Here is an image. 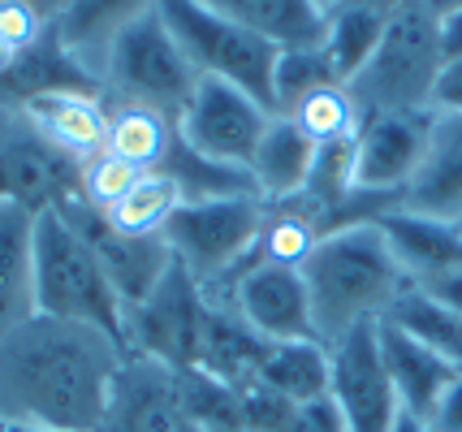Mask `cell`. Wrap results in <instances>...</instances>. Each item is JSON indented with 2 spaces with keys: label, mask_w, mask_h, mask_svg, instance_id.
Masks as SVG:
<instances>
[{
  "label": "cell",
  "mask_w": 462,
  "mask_h": 432,
  "mask_svg": "<svg viewBox=\"0 0 462 432\" xmlns=\"http://www.w3.org/2000/svg\"><path fill=\"white\" fill-rule=\"evenodd\" d=\"M125 354L104 329L31 316L0 337V419L18 428L100 432Z\"/></svg>",
  "instance_id": "1"
},
{
  "label": "cell",
  "mask_w": 462,
  "mask_h": 432,
  "mask_svg": "<svg viewBox=\"0 0 462 432\" xmlns=\"http://www.w3.org/2000/svg\"><path fill=\"white\" fill-rule=\"evenodd\" d=\"M302 281L316 311V333L324 346H333L359 325H376L411 286L402 264L384 243L376 216L324 234L320 247L307 255Z\"/></svg>",
  "instance_id": "2"
},
{
  "label": "cell",
  "mask_w": 462,
  "mask_h": 432,
  "mask_svg": "<svg viewBox=\"0 0 462 432\" xmlns=\"http://www.w3.org/2000/svg\"><path fill=\"white\" fill-rule=\"evenodd\" d=\"M35 308L40 316L104 329L125 346V303L96 247L48 207L35 216Z\"/></svg>",
  "instance_id": "3"
},
{
  "label": "cell",
  "mask_w": 462,
  "mask_h": 432,
  "mask_svg": "<svg viewBox=\"0 0 462 432\" xmlns=\"http://www.w3.org/2000/svg\"><path fill=\"white\" fill-rule=\"evenodd\" d=\"M441 65V14L428 9L423 0H406L389 18L372 61L346 87L363 113H393V108H428L432 113V87H437Z\"/></svg>",
  "instance_id": "4"
},
{
  "label": "cell",
  "mask_w": 462,
  "mask_h": 432,
  "mask_svg": "<svg viewBox=\"0 0 462 432\" xmlns=\"http://www.w3.org/2000/svg\"><path fill=\"white\" fill-rule=\"evenodd\" d=\"M96 83L104 91V104H147L178 122L199 87V74L186 61L181 43L164 26L161 5H156L108 43Z\"/></svg>",
  "instance_id": "5"
},
{
  "label": "cell",
  "mask_w": 462,
  "mask_h": 432,
  "mask_svg": "<svg viewBox=\"0 0 462 432\" xmlns=\"http://www.w3.org/2000/svg\"><path fill=\"white\" fill-rule=\"evenodd\" d=\"M263 216H268V204L260 195L195 199L178 207L164 238L173 247V260L199 281L203 294H217L251 264Z\"/></svg>",
  "instance_id": "6"
},
{
  "label": "cell",
  "mask_w": 462,
  "mask_h": 432,
  "mask_svg": "<svg viewBox=\"0 0 462 432\" xmlns=\"http://www.w3.org/2000/svg\"><path fill=\"white\" fill-rule=\"evenodd\" d=\"M161 18L173 31V40L181 43L186 61L195 65L199 78H221V83L242 87L246 96L277 117V104H273V69L282 48H273L268 40L242 31L238 22L212 14L199 0H161Z\"/></svg>",
  "instance_id": "7"
},
{
  "label": "cell",
  "mask_w": 462,
  "mask_h": 432,
  "mask_svg": "<svg viewBox=\"0 0 462 432\" xmlns=\"http://www.w3.org/2000/svg\"><path fill=\"white\" fill-rule=\"evenodd\" d=\"M268 122L273 113L242 87L221 83V78H199L186 113L178 117V139L203 161L246 173Z\"/></svg>",
  "instance_id": "8"
},
{
  "label": "cell",
  "mask_w": 462,
  "mask_h": 432,
  "mask_svg": "<svg viewBox=\"0 0 462 432\" xmlns=\"http://www.w3.org/2000/svg\"><path fill=\"white\" fill-rule=\"evenodd\" d=\"M199 325H203V286L173 260L161 286L143 299L139 308L125 311V350L147 354L164 368L186 372L199 354Z\"/></svg>",
  "instance_id": "9"
},
{
  "label": "cell",
  "mask_w": 462,
  "mask_h": 432,
  "mask_svg": "<svg viewBox=\"0 0 462 432\" xmlns=\"http://www.w3.org/2000/svg\"><path fill=\"white\" fill-rule=\"evenodd\" d=\"M328 393L342 407L346 432H393L402 402L384 368L376 325H359L328 346Z\"/></svg>",
  "instance_id": "10"
},
{
  "label": "cell",
  "mask_w": 462,
  "mask_h": 432,
  "mask_svg": "<svg viewBox=\"0 0 462 432\" xmlns=\"http://www.w3.org/2000/svg\"><path fill=\"white\" fill-rule=\"evenodd\" d=\"M79 161L57 152L18 108L0 122V204H18L40 216L79 195Z\"/></svg>",
  "instance_id": "11"
},
{
  "label": "cell",
  "mask_w": 462,
  "mask_h": 432,
  "mask_svg": "<svg viewBox=\"0 0 462 432\" xmlns=\"http://www.w3.org/2000/svg\"><path fill=\"white\" fill-rule=\"evenodd\" d=\"M238 311L263 342H320L311 294L302 281V268L277 264H246L225 290L208 294Z\"/></svg>",
  "instance_id": "12"
},
{
  "label": "cell",
  "mask_w": 462,
  "mask_h": 432,
  "mask_svg": "<svg viewBox=\"0 0 462 432\" xmlns=\"http://www.w3.org/2000/svg\"><path fill=\"white\" fill-rule=\"evenodd\" d=\"M432 122H437V113H428V108L363 113V130H359V143H355L359 147V156H355L359 195L398 204V195L415 178L423 152H428Z\"/></svg>",
  "instance_id": "13"
},
{
  "label": "cell",
  "mask_w": 462,
  "mask_h": 432,
  "mask_svg": "<svg viewBox=\"0 0 462 432\" xmlns=\"http://www.w3.org/2000/svg\"><path fill=\"white\" fill-rule=\"evenodd\" d=\"M186 407H181V372L164 368L147 354H125L108 415L100 432H186Z\"/></svg>",
  "instance_id": "14"
},
{
  "label": "cell",
  "mask_w": 462,
  "mask_h": 432,
  "mask_svg": "<svg viewBox=\"0 0 462 432\" xmlns=\"http://www.w3.org/2000/svg\"><path fill=\"white\" fill-rule=\"evenodd\" d=\"M376 337H381L384 368H389V381L398 390L402 411L428 424L432 411L441 407V398L449 393V385L462 376V368L449 363L445 354H437L432 346H423L420 337L398 329L393 320H376Z\"/></svg>",
  "instance_id": "15"
},
{
  "label": "cell",
  "mask_w": 462,
  "mask_h": 432,
  "mask_svg": "<svg viewBox=\"0 0 462 432\" xmlns=\"http://www.w3.org/2000/svg\"><path fill=\"white\" fill-rule=\"evenodd\" d=\"M393 207L420 212L432 221H462V117H441L432 122L428 134V152H423L415 178L406 182Z\"/></svg>",
  "instance_id": "16"
},
{
  "label": "cell",
  "mask_w": 462,
  "mask_h": 432,
  "mask_svg": "<svg viewBox=\"0 0 462 432\" xmlns=\"http://www.w3.org/2000/svg\"><path fill=\"white\" fill-rule=\"evenodd\" d=\"M393 260L402 264L411 286L437 281L445 272H462V229L449 221H432L406 207H384L376 216Z\"/></svg>",
  "instance_id": "17"
},
{
  "label": "cell",
  "mask_w": 462,
  "mask_h": 432,
  "mask_svg": "<svg viewBox=\"0 0 462 432\" xmlns=\"http://www.w3.org/2000/svg\"><path fill=\"white\" fill-rule=\"evenodd\" d=\"M40 96H100V83L82 69V61L60 43L57 26L43 35L31 52H22L14 69L0 78V104L22 108V104L40 100Z\"/></svg>",
  "instance_id": "18"
},
{
  "label": "cell",
  "mask_w": 462,
  "mask_h": 432,
  "mask_svg": "<svg viewBox=\"0 0 462 432\" xmlns=\"http://www.w3.org/2000/svg\"><path fill=\"white\" fill-rule=\"evenodd\" d=\"M273 342H263L260 333L242 320L238 311L221 303V299H208L203 294V325H199V354H195V368L217 376L225 385H242L260 372L263 354Z\"/></svg>",
  "instance_id": "19"
},
{
  "label": "cell",
  "mask_w": 462,
  "mask_h": 432,
  "mask_svg": "<svg viewBox=\"0 0 462 432\" xmlns=\"http://www.w3.org/2000/svg\"><path fill=\"white\" fill-rule=\"evenodd\" d=\"M35 308V212L0 204V337L26 325Z\"/></svg>",
  "instance_id": "20"
},
{
  "label": "cell",
  "mask_w": 462,
  "mask_h": 432,
  "mask_svg": "<svg viewBox=\"0 0 462 432\" xmlns=\"http://www.w3.org/2000/svg\"><path fill=\"white\" fill-rule=\"evenodd\" d=\"M48 143L69 161H91L108 143V104L100 96H40L18 108Z\"/></svg>",
  "instance_id": "21"
},
{
  "label": "cell",
  "mask_w": 462,
  "mask_h": 432,
  "mask_svg": "<svg viewBox=\"0 0 462 432\" xmlns=\"http://www.w3.org/2000/svg\"><path fill=\"white\" fill-rule=\"evenodd\" d=\"M311 161H316V143L290 117H273L246 173H251L255 195H260L263 204H285V199L302 195Z\"/></svg>",
  "instance_id": "22"
},
{
  "label": "cell",
  "mask_w": 462,
  "mask_h": 432,
  "mask_svg": "<svg viewBox=\"0 0 462 432\" xmlns=\"http://www.w3.org/2000/svg\"><path fill=\"white\" fill-rule=\"evenodd\" d=\"M212 14L238 22L242 31L268 40L273 48H316L324 35V14L311 0H199Z\"/></svg>",
  "instance_id": "23"
},
{
  "label": "cell",
  "mask_w": 462,
  "mask_h": 432,
  "mask_svg": "<svg viewBox=\"0 0 462 432\" xmlns=\"http://www.w3.org/2000/svg\"><path fill=\"white\" fill-rule=\"evenodd\" d=\"M161 0H69V9L60 14L57 35L60 43L82 61V69L96 78L108 43L117 40L130 22L152 14Z\"/></svg>",
  "instance_id": "24"
},
{
  "label": "cell",
  "mask_w": 462,
  "mask_h": 432,
  "mask_svg": "<svg viewBox=\"0 0 462 432\" xmlns=\"http://www.w3.org/2000/svg\"><path fill=\"white\" fill-rule=\"evenodd\" d=\"M328 229V216L311 199H285V204H268V216H263V229L255 238V251H251V264H277V268H302L307 255L320 247Z\"/></svg>",
  "instance_id": "25"
},
{
  "label": "cell",
  "mask_w": 462,
  "mask_h": 432,
  "mask_svg": "<svg viewBox=\"0 0 462 432\" xmlns=\"http://www.w3.org/2000/svg\"><path fill=\"white\" fill-rule=\"evenodd\" d=\"M389 18L393 14H384V9L367 5V0H342L337 9L324 14L320 48L328 57V65H333V74H337V83H350L363 65L372 61V52L381 48Z\"/></svg>",
  "instance_id": "26"
},
{
  "label": "cell",
  "mask_w": 462,
  "mask_h": 432,
  "mask_svg": "<svg viewBox=\"0 0 462 432\" xmlns=\"http://www.w3.org/2000/svg\"><path fill=\"white\" fill-rule=\"evenodd\" d=\"M173 143H178V122L169 113L147 108V104H108V143H104V152H113V156L147 173V169H164Z\"/></svg>",
  "instance_id": "27"
},
{
  "label": "cell",
  "mask_w": 462,
  "mask_h": 432,
  "mask_svg": "<svg viewBox=\"0 0 462 432\" xmlns=\"http://www.w3.org/2000/svg\"><path fill=\"white\" fill-rule=\"evenodd\" d=\"M186 204V190L169 169H147L139 182L125 190V199L117 207H108V225L117 234H134V238H152L164 234L169 221L178 216V207Z\"/></svg>",
  "instance_id": "28"
},
{
  "label": "cell",
  "mask_w": 462,
  "mask_h": 432,
  "mask_svg": "<svg viewBox=\"0 0 462 432\" xmlns=\"http://www.w3.org/2000/svg\"><path fill=\"white\" fill-rule=\"evenodd\" d=\"M255 376L302 407L328 393V346L324 342H277L268 346Z\"/></svg>",
  "instance_id": "29"
},
{
  "label": "cell",
  "mask_w": 462,
  "mask_h": 432,
  "mask_svg": "<svg viewBox=\"0 0 462 432\" xmlns=\"http://www.w3.org/2000/svg\"><path fill=\"white\" fill-rule=\"evenodd\" d=\"M384 320H393L398 329H406L411 337H420L423 346H432L437 354H445L449 363L462 368V311L437 303V299L423 294L420 286H406Z\"/></svg>",
  "instance_id": "30"
},
{
  "label": "cell",
  "mask_w": 462,
  "mask_h": 432,
  "mask_svg": "<svg viewBox=\"0 0 462 432\" xmlns=\"http://www.w3.org/2000/svg\"><path fill=\"white\" fill-rule=\"evenodd\" d=\"M285 117L299 125L316 147L359 139V130H363V108H359V100L350 96V87L346 83H333V87L311 91V96L294 104Z\"/></svg>",
  "instance_id": "31"
},
{
  "label": "cell",
  "mask_w": 462,
  "mask_h": 432,
  "mask_svg": "<svg viewBox=\"0 0 462 432\" xmlns=\"http://www.w3.org/2000/svg\"><path fill=\"white\" fill-rule=\"evenodd\" d=\"M181 407L199 432H251L238 390L199 368L181 372Z\"/></svg>",
  "instance_id": "32"
},
{
  "label": "cell",
  "mask_w": 462,
  "mask_h": 432,
  "mask_svg": "<svg viewBox=\"0 0 462 432\" xmlns=\"http://www.w3.org/2000/svg\"><path fill=\"white\" fill-rule=\"evenodd\" d=\"M337 74L324 57V48H285L277 57V69H273V104H277V117H285L299 100H307L311 91L320 87H333Z\"/></svg>",
  "instance_id": "33"
},
{
  "label": "cell",
  "mask_w": 462,
  "mask_h": 432,
  "mask_svg": "<svg viewBox=\"0 0 462 432\" xmlns=\"http://www.w3.org/2000/svg\"><path fill=\"white\" fill-rule=\"evenodd\" d=\"M143 178V169H134L130 161H121L113 152H100V156H91V161H82L79 169V195L87 207H96V212H108V207H117L125 199V190Z\"/></svg>",
  "instance_id": "34"
},
{
  "label": "cell",
  "mask_w": 462,
  "mask_h": 432,
  "mask_svg": "<svg viewBox=\"0 0 462 432\" xmlns=\"http://www.w3.org/2000/svg\"><path fill=\"white\" fill-rule=\"evenodd\" d=\"M234 390H238V398H242V411H246L251 432H285L290 419H294V411H299V402H290L285 393H277L273 385H263L260 376L242 381Z\"/></svg>",
  "instance_id": "35"
},
{
  "label": "cell",
  "mask_w": 462,
  "mask_h": 432,
  "mask_svg": "<svg viewBox=\"0 0 462 432\" xmlns=\"http://www.w3.org/2000/svg\"><path fill=\"white\" fill-rule=\"evenodd\" d=\"M48 31H52V22L43 18L40 9H31L26 0H0V40L9 43L18 57L31 52Z\"/></svg>",
  "instance_id": "36"
},
{
  "label": "cell",
  "mask_w": 462,
  "mask_h": 432,
  "mask_svg": "<svg viewBox=\"0 0 462 432\" xmlns=\"http://www.w3.org/2000/svg\"><path fill=\"white\" fill-rule=\"evenodd\" d=\"M285 432H346L342 407L333 402V393L311 398V402H302L299 411H294V419H290V428Z\"/></svg>",
  "instance_id": "37"
},
{
  "label": "cell",
  "mask_w": 462,
  "mask_h": 432,
  "mask_svg": "<svg viewBox=\"0 0 462 432\" xmlns=\"http://www.w3.org/2000/svg\"><path fill=\"white\" fill-rule=\"evenodd\" d=\"M432 113L441 117H462V61H445L432 87Z\"/></svg>",
  "instance_id": "38"
},
{
  "label": "cell",
  "mask_w": 462,
  "mask_h": 432,
  "mask_svg": "<svg viewBox=\"0 0 462 432\" xmlns=\"http://www.w3.org/2000/svg\"><path fill=\"white\" fill-rule=\"evenodd\" d=\"M432 432H462V376L449 385V393L441 398V407L432 411Z\"/></svg>",
  "instance_id": "39"
},
{
  "label": "cell",
  "mask_w": 462,
  "mask_h": 432,
  "mask_svg": "<svg viewBox=\"0 0 462 432\" xmlns=\"http://www.w3.org/2000/svg\"><path fill=\"white\" fill-rule=\"evenodd\" d=\"M441 43H445V61H462V9L441 18Z\"/></svg>",
  "instance_id": "40"
},
{
  "label": "cell",
  "mask_w": 462,
  "mask_h": 432,
  "mask_svg": "<svg viewBox=\"0 0 462 432\" xmlns=\"http://www.w3.org/2000/svg\"><path fill=\"white\" fill-rule=\"evenodd\" d=\"M26 5H31V9H40V14H43L48 22H52V26H57L60 14L69 9V0H26Z\"/></svg>",
  "instance_id": "41"
},
{
  "label": "cell",
  "mask_w": 462,
  "mask_h": 432,
  "mask_svg": "<svg viewBox=\"0 0 462 432\" xmlns=\"http://www.w3.org/2000/svg\"><path fill=\"white\" fill-rule=\"evenodd\" d=\"M393 432H432V424H423V419H415V415H398V424H393Z\"/></svg>",
  "instance_id": "42"
},
{
  "label": "cell",
  "mask_w": 462,
  "mask_h": 432,
  "mask_svg": "<svg viewBox=\"0 0 462 432\" xmlns=\"http://www.w3.org/2000/svg\"><path fill=\"white\" fill-rule=\"evenodd\" d=\"M14 61H18V52H14V48H9V43L0 40V78H5V74H9V69H14Z\"/></svg>",
  "instance_id": "43"
},
{
  "label": "cell",
  "mask_w": 462,
  "mask_h": 432,
  "mask_svg": "<svg viewBox=\"0 0 462 432\" xmlns=\"http://www.w3.org/2000/svg\"><path fill=\"white\" fill-rule=\"evenodd\" d=\"M423 5H428V9H437V14H454V9H462V0H423Z\"/></svg>",
  "instance_id": "44"
},
{
  "label": "cell",
  "mask_w": 462,
  "mask_h": 432,
  "mask_svg": "<svg viewBox=\"0 0 462 432\" xmlns=\"http://www.w3.org/2000/svg\"><path fill=\"white\" fill-rule=\"evenodd\" d=\"M311 5H316V9H320V14H328V9H337V5H342V0H311Z\"/></svg>",
  "instance_id": "45"
},
{
  "label": "cell",
  "mask_w": 462,
  "mask_h": 432,
  "mask_svg": "<svg viewBox=\"0 0 462 432\" xmlns=\"http://www.w3.org/2000/svg\"><path fill=\"white\" fill-rule=\"evenodd\" d=\"M0 432H18V424H9V419H0Z\"/></svg>",
  "instance_id": "46"
},
{
  "label": "cell",
  "mask_w": 462,
  "mask_h": 432,
  "mask_svg": "<svg viewBox=\"0 0 462 432\" xmlns=\"http://www.w3.org/2000/svg\"><path fill=\"white\" fill-rule=\"evenodd\" d=\"M9 113H14V108H5V104H0V122H5V117H9Z\"/></svg>",
  "instance_id": "47"
},
{
  "label": "cell",
  "mask_w": 462,
  "mask_h": 432,
  "mask_svg": "<svg viewBox=\"0 0 462 432\" xmlns=\"http://www.w3.org/2000/svg\"><path fill=\"white\" fill-rule=\"evenodd\" d=\"M18 432H52V428H18Z\"/></svg>",
  "instance_id": "48"
},
{
  "label": "cell",
  "mask_w": 462,
  "mask_h": 432,
  "mask_svg": "<svg viewBox=\"0 0 462 432\" xmlns=\"http://www.w3.org/2000/svg\"><path fill=\"white\" fill-rule=\"evenodd\" d=\"M186 432H199V428H195V424H190V428H186Z\"/></svg>",
  "instance_id": "49"
},
{
  "label": "cell",
  "mask_w": 462,
  "mask_h": 432,
  "mask_svg": "<svg viewBox=\"0 0 462 432\" xmlns=\"http://www.w3.org/2000/svg\"><path fill=\"white\" fill-rule=\"evenodd\" d=\"M458 229H462V221H458Z\"/></svg>",
  "instance_id": "50"
}]
</instances>
